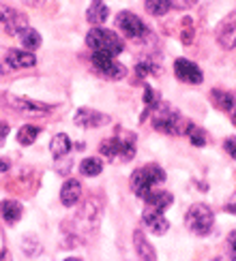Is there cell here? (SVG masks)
Returning <instances> with one entry per match:
<instances>
[{"instance_id":"cell-37","label":"cell","mask_w":236,"mask_h":261,"mask_svg":"<svg viewBox=\"0 0 236 261\" xmlns=\"http://www.w3.org/2000/svg\"><path fill=\"white\" fill-rule=\"evenodd\" d=\"M7 169H9V161L0 159V171H7Z\"/></svg>"},{"instance_id":"cell-31","label":"cell","mask_w":236,"mask_h":261,"mask_svg":"<svg viewBox=\"0 0 236 261\" xmlns=\"http://www.w3.org/2000/svg\"><path fill=\"white\" fill-rule=\"evenodd\" d=\"M182 24H185V28H182V43H185V45H189V43L193 41V28H191V21H189V19H185Z\"/></svg>"},{"instance_id":"cell-19","label":"cell","mask_w":236,"mask_h":261,"mask_svg":"<svg viewBox=\"0 0 236 261\" xmlns=\"http://www.w3.org/2000/svg\"><path fill=\"white\" fill-rule=\"evenodd\" d=\"M71 150V139L69 135H64V133H58V135H54L52 141H50V152H52V156L54 159H62V156H67V152Z\"/></svg>"},{"instance_id":"cell-28","label":"cell","mask_w":236,"mask_h":261,"mask_svg":"<svg viewBox=\"0 0 236 261\" xmlns=\"http://www.w3.org/2000/svg\"><path fill=\"white\" fill-rule=\"evenodd\" d=\"M135 73L139 75V77H146V75H153V73H159V67L153 62V60H142L135 67Z\"/></svg>"},{"instance_id":"cell-29","label":"cell","mask_w":236,"mask_h":261,"mask_svg":"<svg viewBox=\"0 0 236 261\" xmlns=\"http://www.w3.org/2000/svg\"><path fill=\"white\" fill-rule=\"evenodd\" d=\"M225 251H228L230 259H236V231H232L228 236V242H225Z\"/></svg>"},{"instance_id":"cell-16","label":"cell","mask_w":236,"mask_h":261,"mask_svg":"<svg viewBox=\"0 0 236 261\" xmlns=\"http://www.w3.org/2000/svg\"><path fill=\"white\" fill-rule=\"evenodd\" d=\"M131 189H133V193L137 195V197H142V199L150 193V189H153V182L148 180L144 167L142 169H135L131 173Z\"/></svg>"},{"instance_id":"cell-36","label":"cell","mask_w":236,"mask_h":261,"mask_svg":"<svg viewBox=\"0 0 236 261\" xmlns=\"http://www.w3.org/2000/svg\"><path fill=\"white\" fill-rule=\"evenodd\" d=\"M228 212H232V214H236V195H234V199L228 203Z\"/></svg>"},{"instance_id":"cell-22","label":"cell","mask_w":236,"mask_h":261,"mask_svg":"<svg viewBox=\"0 0 236 261\" xmlns=\"http://www.w3.org/2000/svg\"><path fill=\"white\" fill-rule=\"evenodd\" d=\"M213 103L223 112H232L234 110V96L230 92L223 90H213Z\"/></svg>"},{"instance_id":"cell-7","label":"cell","mask_w":236,"mask_h":261,"mask_svg":"<svg viewBox=\"0 0 236 261\" xmlns=\"http://www.w3.org/2000/svg\"><path fill=\"white\" fill-rule=\"evenodd\" d=\"M5 103H9L17 114H26V116H45L52 112V105L30 101V99H24V96H13V94H5Z\"/></svg>"},{"instance_id":"cell-13","label":"cell","mask_w":236,"mask_h":261,"mask_svg":"<svg viewBox=\"0 0 236 261\" xmlns=\"http://www.w3.org/2000/svg\"><path fill=\"white\" fill-rule=\"evenodd\" d=\"M234 17H236V13L225 19V24H223L219 37H217L219 45H221L223 49H234V47H236V19H234Z\"/></svg>"},{"instance_id":"cell-5","label":"cell","mask_w":236,"mask_h":261,"mask_svg":"<svg viewBox=\"0 0 236 261\" xmlns=\"http://www.w3.org/2000/svg\"><path fill=\"white\" fill-rule=\"evenodd\" d=\"M90 60H92V67L97 69V73L107 80H123L127 75V69L121 62H116L112 58V54H107V51H92Z\"/></svg>"},{"instance_id":"cell-23","label":"cell","mask_w":236,"mask_h":261,"mask_svg":"<svg viewBox=\"0 0 236 261\" xmlns=\"http://www.w3.org/2000/svg\"><path fill=\"white\" fill-rule=\"evenodd\" d=\"M39 133H41V128H39V126L26 124V126H21V128L17 130V141H19L21 146H30L32 141L39 137Z\"/></svg>"},{"instance_id":"cell-9","label":"cell","mask_w":236,"mask_h":261,"mask_svg":"<svg viewBox=\"0 0 236 261\" xmlns=\"http://www.w3.org/2000/svg\"><path fill=\"white\" fill-rule=\"evenodd\" d=\"M174 75L180 82H187V84H202V80H204L200 67L187 58H178L174 62Z\"/></svg>"},{"instance_id":"cell-1","label":"cell","mask_w":236,"mask_h":261,"mask_svg":"<svg viewBox=\"0 0 236 261\" xmlns=\"http://www.w3.org/2000/svg\"><path fill=\"white\" fill-rule=\"evenodd\" d=\"M150 112H153V126L166 135H185L191 128V122L168 105H155Z\"/></svg>"},{"instance_id":"cell-30","label":"cell","mask_w":236,"mask_h":261,"mask_svg":"<svg viewBox=\"0 0 236 261\" xmlns=\"http://www.w3.org/2000/svg\"><path fill=\"white\" fill-rule=\"evenodd\" d=\"M13 13H15V9H11V7H7V5H0V24H7V21L13 17Z\"/></svg>"},{"instance_id":"cell-38","label":"cell","mask_w":236,"mask_h":261,"mask_svg":"<svg viewBox=\"0 0 236 261\" xmlns=\"http://www.w3.org/2000/svg\"><path fill=\"white\" fill-rule=\"evenodd\" d=\"M232 122L236 124V105H234V110H232Z\"/></svg>"},{"instance_id":"cell-10","label":"cell","mask_w":236,"mask_h":261,"mask_svg":"<svg viewBox=\"0 0 236 261\" xmlns=\"http://www.w3.org/2000/svg\"><path fill=\"white\" fill-rule=\"evenodd\" d=\"M73 122L82 126V128H97V126H101L105 122H110V118H107L105 114H99V112H95V110H88V107H82V110L75 112L73 116Z\"/></svg>"},{"instance_id":"cell-6","label":"cell","mask_w":236,"mask_h":261,"mask_svg":"<svg viewBox=\"0 0 236 261\" xmlns=\"http://www.w3.org/2000/svg\"><path fill=\"white\" fill-rule=\"evenodd\" d=\"M116 24H118V30H121L127 39H142L144 35H148L146 24L135 13H131V11H121V13L116 15Z\"/></svg>"},{"instance_id":"cell-34","label":"cell","mask_w":236,"mask_h":261,"mask_svg":"<svg viewBox=\"0 0 236 261\" xmlns=\"http://www.w3.org/2000/svg\"><path fill=\"white\" fill-rule=\"evenodd\" d=\"M223 148H225V152H228V154L236 161V137H228V139H225Z\"/></svg>"},{"instance_id":"cell-15","label":"cell","mask_w":236,"mask_h":261,"mask_svg":"<svg viewBox=\"0 0 236 261\" xmlns=\"http://www.w3.org/2000/svg\"><path fill=\"white\" fill-rule=\"evenodd\" d=\"M107 15H110V9H107V5L103 0H92L88 11H86V19H88V24H92V26L103 24L107 19Z\"/></svg>"},{"instance_id":"cell-11","label":"cell","mask_w":236,"mask_h":261,"mask_svg":"<svg viewBox=\"0 0 236 261\" xmlns=\"http://www.w3.org/2000/svg\"><path fill=\"white\" fill-rule=\"evenodd\" d=\"M142 221L146 227H150V231L157 233V236H163L170 229V223L163 216V210H153V208H144L142 214Z\"/></svg>"},{"instance_id":"cell-33","label":"cell","mask_w":236,"mask_h":261,"mask_svg":"<svg viewBox=\"0 0 236 261\" xmlns=\"http://www.w3.org/2000/svg\"><path fill=\"white\" fill-rule=\"evenodd\" d=\"M196 3H198V0H172V9H180V11H185V9H191Z\"/></svg>"},{"instance_id":"cell-4","label":"cell","mask_w":236,"mask_h":261,"mask_svg":"<svg viewBox=\"0 0 236 261\" xmlns=\"http://www.w3.org/2000/svg\"><path fill=\"white\" fill-rule=\"evenodd\" d=\"M99 152L103 156H110V159H116L121 156L123 161H131L135 156V137L127 133V139H121V137H110L101 141L99 146Z\"/></svg>"},{"instance_id":"cell-18","label":"cell","mask_w":236,"mask_h":261,"mask_svg":"<svg viewBox=\"0 0 236 261\" xmlns=\"http://www.w3.org/2000/svg\"><path fill=\"white\" fill-rule=\"evenodd\" d=\"M133 244H135V255H137L139 259L150 261V259L157 257L155 248L150 246V242L146 240V236L142 233V229H135V233H133Z\"/></svg>"},{"instance_id":"cell-25","label":"cell","mask_w":236,"mask_h":261,"mask_svg":"<svg viewBox=\"0 0 236 261\" xmlns=\"http://www.w3.org/2000/svg\"><path fill=\"white\" fill-rule=\"evenodd\" d=\"M80 169H82L84 176H99V173L103 171V163H101V159L90 156V159H84L82 161Z\"/></svg>"},{"instance_id":"cell-20","label":"cell","mask_w":236,"mask_h":261,"mask_svg":"<svg viewBox=\"0 0 236 261\" xmlns=\"http://www.w3.org/2000/svg\"><path fill=\"white\" fill-rule=\"evenodd\" d=\"M26 28H28V17L24 13H19V11H15L13 17H11L5 24V32H7V35H11V37H19Z\"/></svg>"},{"instance_id":"cell-12","label":"cell","mask_w":236,"mask_h":261,"mask_svg":"<svg viewBox=\"0 0 236 261\" xmlns=\"http://www.w3.org/2000/svg\"><path fill=\"white\" fill-rule=\"evenodd\" d=\"M80 197H82V184L78 180H67L62 184V189H60V201H62V205L71 208V205H75L80 201Z\"/></svg>"},{"instance_id":"cell-24","label":"cell","mask_w":236,"mask_h":261,"mask_svg":"<svg viewBox=\"0 0 236 261\" xmlns=\"http://www.w3.org/2000/svg\"><path fill=\"white\" fill-rule=\"evenodd\" d=\"M144 7L150 15H166L172 9V0H144Z\"/></svg>"},{"instance_id":"cell-17","label":"cell","mask_w":236,"mask_h":261,"mask_svg":"<svg viewBox=\"0 0 236 261\" xmlns=\"http://www.w3.org/2000/svg\"><path fill=\"white\" fill-rule=\"evenodd\" d=\"M21 214H24V208H21V203L15 201V199H7L0 203V216L9 223V225H15L19 219H21Z\"/></svg>"},{"instance_id":"cell-8","label":"cell","mask_w":236,"mask_h":261,"mask_svg":"<svg viewBox=\"0 0 236 261\" xmlns=\"http://www.w3.org/2000/svg\"><path fill=\"white\" fill-rule=\"evenodd\" d=\"M37 64L35 54L28 49H11L5 56V71H17V69H30Z\"/></svg>"},{"instance_id":"cell-14","label":"cell","mask_w":236,"mask_h":261,"mask_svg":"<svg viewBox=\"0 0 236 261\" xmlns=\"http://www.w3.org/2000/svg\"><path fill=\"white\" fill-rule=\"evenodd\" d=\"M144 201H146V208L166 210L174 203V197H172V193H168V191H150L144 197Z\"/></svg>"},{"instance_id":"cell-2","label":"cell","mask_w":236,"mask_h":261,"mask_svg":"<svg viewBox=\"0 0 236 261\" xmlns=\"http://www.w3.org/2000/svg\"><path fill=\"white\" fill-rule=\"evenodd\" d=\"M86 45H88L92 51H107L116 56L125 49V43L121 41V37L116 35L114 30H107V28H99L95 26L88 35H86Z\"/></svg>"},{"instance_id":"cell-27","label":"cell","mask_w":236,"mask_h":261,"mask_svg":"<svg viewBox=\"0 0 236 261\" xmlns=\"http://www.w3.org/2000/svg\"><path fill=\"white\" fill-rule=\"evenodd\" d=\"M187 135H189L191 144L196 146V148L206 146V135H204V130H202V128H198V126H193V124H191V128L187 130Z\"/></svg>"},{"instance_id":"cell-32","label":"cell","mask_w":236,"mask_h":261,"mask_svg":"<svg viewBox=\"0 0 236 261\" xmlns=\"http://www.w3.org/2000/svg\"><path fill=\"white\" fill-rule=\"evenodd\" d=\"M144 103H146L148 107H155V105H159V94H157L155 90L146 88V92H144Z\"/></svg>"},{"instance_id":"cell-26","label":"cell","mask_w":236,"mask_h":261,"mask_svg":"<svg viewBox=\"0 0 236 261\" xmlns=\"http://www.w3.org/2000/svg\"><path fill=\"white\" fill-rule=\"evenodd\" d=\"M144 171H146L148 180L153 182V187H155V184H163V182H166V171L161 169L159 165H146Z\"/></svg>"},{"instance_id":"cell-35","label":"cell","mask_w":236,"mask_h":261,"mask_svg":"<svg viewBox=\"0 0 236 261\" xmlns=\"http://www.w3.org/2000/svg\"><path fill=\"white\" fill-rule=\"evenodd\" d=\"M9 135V124H5V122H0V146H3V141H5V137Z\"/></svg>"},{"instance_id":"cell-21","label":"cell","mask_w":236,"mask_h":261,"mask_svg":"<svg viewBox=\"0 0 236 261\" xmlns=\"http://www.w3.org/2000/svg\"><path fill=\"white\" fill-rule=\"evenodd\" d=\"M19 41H21V47L28 49V51H35V49L41 47V35L37 30H32V28H26L24 32H21Z\"/></svg>"},{"instance_id":"cell-3","label":"cell","mask_w":236,"mask_h":261,"mask_svg":"<svg viewBox=\"0 0 236 261\" xmlns=\"http://www.w3.org/2000/svg\"><path fill=\"white\" fill-rule=\"evenodd\" d=\"M185 225L193 236H208L215 225V214L206 203H193L187 210Z\"/></svg>"}]
</instances>
